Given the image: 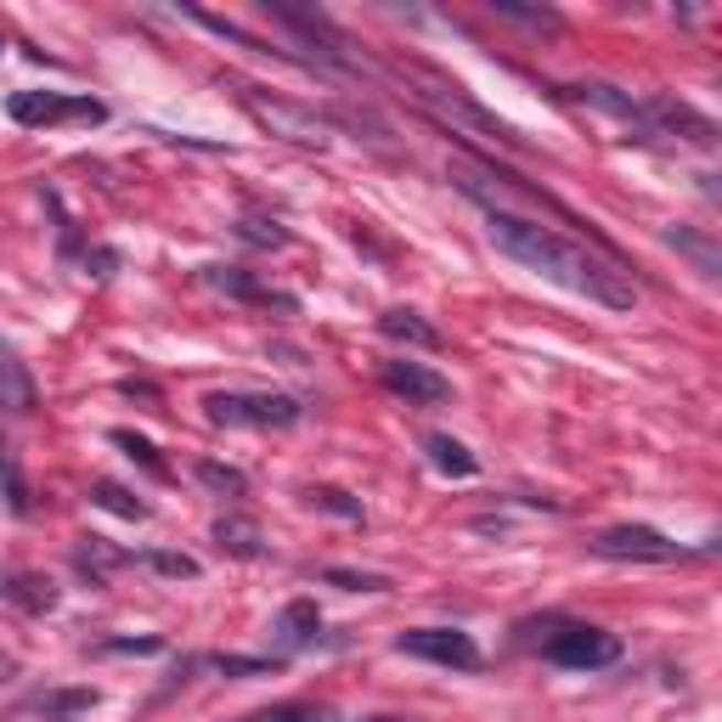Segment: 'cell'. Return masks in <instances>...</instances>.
I'll return each mask as SVG.
<instances>
[{
  "instance_id": "obj_23",
  "label": "cell",
  "mask_w": 722,
  "mask_h": 722,
  "mask_svg": "<svg viewBox=\"0 0 722 722\" xmlns=\"http://www.w3.org/2000/svg\"><path fill=\"white\" fill-rule=\"evenodd\" d=\"M666 244H671V249H683V255H689L705 277H716V271H722L716 249H711V244H700V237H694V231H683V226H678V231H666Z\"/></svg>"
},
{
  "instance_id": "obj_2",
  "label": "cell",
  "mask_w": 722,
  "mask_h": 722,
  "mask_svg": "<svg viewBox=\"0 0 722 722\" xmlns=\"http://www.w3.org/2000/svg\"><path fill=\"white\" fill-rule=\"evenodd\" d=\"M231 90H237V103H244L271 136L294 141V148H327V141H333V125L322 114L294 108V103H277V96H266L260 85H231Z\"/></svg>"
},
{
  "instance_id": "obj_3",
  "label": "cell",
  "mask_w": 722,
  "mask_h": 722,
  "mask_svg": "<svg viewBox=\"0 0 722 722\" xmlns=\"http://www.w3.org/2000/svg\"><path fill=\"white\" fill-rule=\"evenodd\" d=\"M204 412L215 429H294L300 423V401L294 396H204Z\"/></svg>"
},
{
  "instance_id": "obj_7",
  "label": "cell",
  "mask_w": 722,
  "mask_h": 722,
  "mask_svg": "<svg viewBox=\"0 0 722 722\" xmlns=\"http://www.w3.org/2000/svg\"><path fill=\"white\" fill-rule=\"evenodd\" d=\"M593 553H604V559H644V564L683 559V548L671 537H660V531H649V525H615V531H599Z\"/></svg>"
},
{
  "instance_id": "obj_12",
  "label": "cell",
  "mask_w": 722,
  "mask_h": 722,
  "mask_svg": "<svg viewBox=\"0 0 722 722\" xmlns=\"http://www.w3.org/2000/svg\"><path fill=\"white\" fill-rule=\"evenodd\" d=\"M378 333H384V340H396V345H412V351H441V345H446V333H441L435 322H423L418 311H407V305L384 311V316H378Z\"/></svg>"
},
{
  "instance_id": "obj_19",
  "label": "cell",
  "mask_w": 722,
  "mask_h": 722,
  "mask_svg": "<svg viewBox=\"0 0 722 722\" xmlns=\"http://www.w3.org/2000/svg\"><path fill=\"white\" fill-rule=\"evenodd\" d=\"M90 503L108 508V514H119V519H148V503L130 497L125 486H114V479H96V486H90Z\"/></svg>"
},
{
  "instance_id": "obj_32",
  "label": "cell",
  "mask_w": 722,
  "mask_h": 722,
  "mask_svg": "<svg viewBox=\"0 0 722 722\" xmlns=\"http://www.w3.org/2000/svg\"><path fill=\"white\" fill-rule=\"evenodd\" d=\"M7 678H12V660H7V655H0V683H7Z\"/></svg>"
},
{
  "instance_id": "obj_30",
  "label": "cell",
  "mask_w": 722,
  "mask_h": 722,
  "mask_svg": "<svg viewBox=\"0 0 722 722\" xmlns=\"http://www.w3.org/2000/svg\"><path fill=\"white\" fill-rule=\"evenodd\" d=\"M492 7H497L503 18H514V23H537V29H553V23H559L553 12H531V7H514V0H492Z\"/></svg>"
},
{
  "instance_id": "obj_22",
  "label": "cell",
  "mask_w": 722,
  "mask_h": 722,
  "mask_svg": "<svg viewBox=\"0 0 722 722\" xmlns=\"http://www.w3.org/2000/svg\"><path fill=\"white\" fill-rule=\"evenodd\" d=\"M209 666L220 671V678H271L282 660H266V655H215Z\"/></svg>"
},
{
  "instance_id": "obj_25",
  "label": "cell",
  "mask_w": 722,
  "mask_h": 722,
  "mask_svg": "<svg viewBox=\"0 0 722 722\" xmlns=\"http://www.w3.org/2000/svg\"><path fill=\"white\" fill-rule=\"evenodd\" d=\"M327 588H345V593H390L384 575H362V570H322Z\"/></svg>"
},
{
  "instance_id": "obj_16",
  "label": "cell",
  "mask_w": 722,
  "mask_h": 722,
  "mask_svg": "<svg viewBox=\"0 0 722 722\" xmlns=\"http://www.w3.org/2000/svg\"><path fill=\"white\" fill-rule=\"evenodd\" d=\"M96 700H103L96 689H57V694H40L29 711H34V716H45V722H63V716H79V711H90Z\"/></svg>"
},
{
  "instance_id": "obj_5",
  "label": "cell",
  "mask_w": 722,
  "mask_h": 722,
  "mask_svg": "<svg viewBox=\"0 0 722 722\" xmlns=\"http://www.w3.org/2000/svg\"><path fill=\"white\" fill-rule=\"evenodd\" d=\"M396 649L412 655V660L452 666V671H474V666H479V644H474L468 633H452V627H418V633H401Z\"/></svg>"
},
{
  "instance_id": "obj_27",
  "label": "cell",
  "mask_w": 722,
  "mask_h": 722,
  "mask_svg": "<svg viewBox=\"0 0 722 722\" xmlns=\"http://www.w3.org/2000/svg\"><path fill=\"white\" fill-rule=\"evenodd\" d=\"M244 722H322V711H316V705H305V700H288V705L255 711V716H244Z\"/></svg>"
},
{
  "instance_id": "obj_26",
  "label": "cell",
  "mask_w": 722,
  "mask_h": 722,
  "mask_svg": "<svg viewBox=\"0 0 722 722\" xmlns=\"http://www.w3.org/2000/svg\"><path fill=\"white\" fill-rule=\"evenodd\" d=\"M0 492H7V508L12 514H29V486H23V474H18V463L0 452Z\"/></svg>"
},
{
  "instance_id": "obj_18",
  "label": "cell",
  "mask_w": 722,
  "mask_h": 722,
  "mask_svg": "<svg viewBox=\"0 0 722 722\" xmlns=\"http://www.w3.org/2000/svg\"><path fill=\"white\" fill-rule=\"evenodd\" d=\"M316 627H322V615H316V604L311 599H294L282 615H277V633H282V644H311L316 638Z\"/></svg>"
},
{
  "instance_id": "obj_10",
  "label": "cell",
  "mask_w": 722,
  "mask_h": 722,
  "mask_svg": "<svg viewBox=\"0 0 722 722\" xmlns=\"http://www.w3.org/2000/svg\"><path fill=\"white\" fill-rule=\"evenodd\" d=\"M220 294H231V300H249V305H266V311H282V316H294L300 311V300L294 294H282V288H266L260 277H249V271H231V266H209L204 271Z\"/></svg>"
},
{
  "instance_id": "obj_17",
  "label": "cell",
  "mask_w": 722,
  "mask_h": 722,
  "mask_svg": "<svg viewBox=\"0 0 722 722\" xmlns=\"http://www.w3.org/2000/svg\"><path fill=\"white\" fill-rule=\"evenodd\" d=\"M423 446H429V463H435L441 474H457V479H468V474L479 468V457H474L463 441H452V435H429Z\"/></svg>"
},
{
  "instance_id": "obj_31",
  "label": "cell",
  "mask_w": 722,
  "mask_h": 722,
  "mask_svg": "<svg viewBox=\"0 0 722 722\" xmlns=\"http://www.w3.org/2000/svg\"><path fill=\"white\" fill-rule=\"evenodd\" d=\"M119 390H125V396H141V401H159V390H153V384H136V378H125Z\"/></svg>"
},
{
  "instance_id": "obj_1",
  "label": "cell",
  "mask_w": 722,
  "mask_h": 722,
  "mask_svg": "<svg viewBox=\"0 0 722 722\" xmlns=\"http://www.w3.org/2000/svg\"><path fill=\"white\" fill-rule=\"evenodd\" d=\"M486 237L497 244V255H508L514 266L537 271L542 282H559V288H570V294H582L593 305H610V311H633L638 305V288L615 266L593 260L582 244H570V237H559L553 226H542L531 215L486 209Z\"/></svg>"
},
{
  "instance_id": "obj_28",
  "label": "cell",
  "mask_w": 722,
  "mask_h": 722,
  "mask_svg": "<svg viewBox=\"0 0 722 722\" xmlns=\"http://www.w3.org/2000/svg\"><path fill=\"white\" fill-rule=\"evenodd\" d=\"M141 564H153L159 575H175V582H192V575H198V559H186V553H141Z\"/></svg>"
},
{
  "instance_id": "obj_8",
  "label": "cell",
  "mask_w": 722,
  "mask_h": 722,
  "mask_svg": "<svg viewBox=\"0 0 722 722\" xmlns=\"http://www.w3.org/2000/svg\"><path fill=\"white\" fill-rule=\"evenodd\" d=\"M378 378H384V390L401 396L407 407H446L452 401V384L423 362H384Z\"/></svg>"
},
{
  "instance_id": "obj_24",
  "label": "cell",
  "mask_w": 722,
  "mask_h": 722,
  "mask_svg": "<svg viewBox=\"0 0 722 722\" xmlns=\"http://www.w3.org/2000/svg\"><path fill=\"white\" fill-rule=\"evenodd\" d=\"M305 497H311V508H327V514H340V519H362V503L351 492H340V486H311Z\"/></svg>"
},
{
  "instance_id": "obj_11",
  "label": "cell",
  "mask_w": 722,
  "mask_h": 722,
  "mask_svg": "<svg viewBox=\"0 0 722 722\" xmlns=\"http://www.w3.org/2000/svg\"><path fill=\"white\" fill-rule=\"evenodd\" d=\"M34 407H40V390H34L29 367L18 362V351H12V345H0V412L29 418Z\"/></svg>"
},
{
  "instance_id": "obj_15",
  "label": "cell",
  "mask_w": 722,
  "mask_h": 722,
  "mask_svg": "<svg viewBox=\"0 0 722 722\" xmlns=\"http://www.w3.org/2000/svg\"><path fill=\"white\" fill-rule=\"evenodd\" d=\"M0 593H7L18 610H29V615H45V610L57 604V588L45 582V575H12V582L0 588Z\"/></svg>"
},
{
  "instance_id": "obj_13",
  "label": "cell",
  "mask_w": 722,
  "mask_h": 722,
  "mask_svg": "<svg viewBox=\"0 0 722 722\" xmlns=\"http://www.w3.org/2000/svg\"><path fill=\"white\" fill-rule=\"evenodd\" d=\"M215 542L231 559H266V531L255 519H244V514H220L215 519Z\"/></svg>"
},
{
  "instance_id": "obj_20",
  "label": "cell",
  "mask_w": 722,
  "mask_h": 722,
  "mask_svg": "<svg viewBox=\"0 0 722 722\" xmlns=\"http://www.w3.org/2000/svg\"><path fill=\"white\" fill-rule=\"evenodd\" d=\"M114 446H119L125 457H136V463H141V468H148L153 479H170V463L159 457V446H153V441H141V435H136V429H114Z\"/></svg>"
},
{
  "instance_id": "obj_6",
  "label": "cell",
  "mask_w": 722,
  "mask_h": 722,
  "mask_svg": "<svg viewBox=\"0 0 722 722\" xmlns=\"http://www.w3.org/2000/svg\"><path fill=\"white\" fill-rule=\"evenodd\" d=\"M7 108H12L18 125H63V119L96 125V119L108 114L103 103H90V96H57V90H18Z\"/></svg>"
},
{
  "instance_id": "obj_14",
  "label": "cell",
  "mask_w": 722,
  "mask_h": 722,
  "mask_svg": "<svg viewBox=\"0 0 722 722\" xmlns=\"http://www.w3.org/2000/svg\"><path fill=\"white\" fill-rule=\"evenodd\" d=\"M564 96H570V103H588V108H604V114H615V119H633V125H644V103H633V96H621L615 85H570ZM644 136H649V125H644Z\"/></svg>"
},
{
  "instance_id": "obj_29",
  "label": "cell",
  "mask_w": 722,
  "mask_h": 722,
  "mask_svg": "<svg viewBox=\"0 0 722 722\" xmlns=\"http://www.w3.org/2000/svg\"><path fill=\"white\" fill-rule=\"evenodd\" d=\"M237 237H249V244H288V231L277 226V220H244V226H237Z\"/></svg>"
},
{
  "instance_id": "obj_4",
  "label": "cell",
  "mask_w": 722,
  "mask_h": 722,
  "mask_svg": "<svg viewBox=\"0 0 722 722\" xmlns=\"http://www.w3.org/2000/svg\"><path fill=\"white\" fill-rule=\"evenodd\" d=\"M542 655L553 666H570V671H599V666H615L621 660V638L604 633V627H559Z\"/></svg>"
},
{
  "instance_id": "obj_9",
  "label": "cell",
  "mask_w": 722,
  "mask_h": 722,
  "mask_svg": "<svg viewBox=\"0 0 722 722\" xmlns=\"http://www.w3.org/2000/svg\"><path fill=\"white\" fill-rule=\"evenodd\" d=\"M644 125H649V136H655V125H660V130H671V136L694 141V148H711V141H716V125H711L705 114H694L689 103H671V96H649V103H644Z\"/></svg>"
},
{
  "instance_id": "obj_21",
  "label": "cell",
  "mask_w": 722,
  "mask_h": 722,
  "mask_svg": "<svg viewBox=\"0 0 722 722\" xmlns=\"http://www.w3.org/2000/svg\"><path fill=\"white\" fill-rule=\"evenodd\" d=\"M198 479H204L215 497H244V492H249V474H244V468H231V463H215V457L198 463Z\"/></svg>"
}]
</instances>
